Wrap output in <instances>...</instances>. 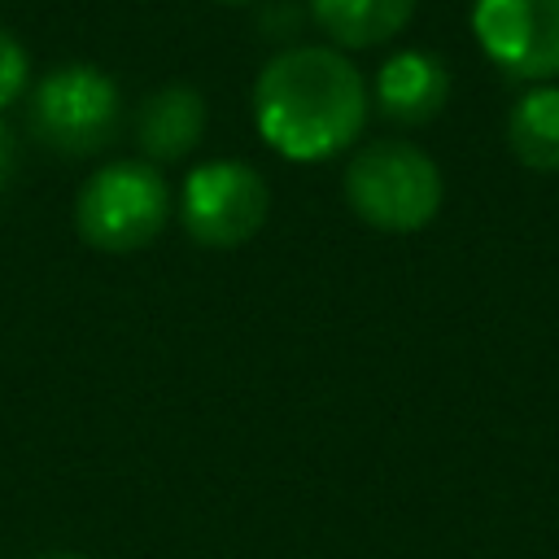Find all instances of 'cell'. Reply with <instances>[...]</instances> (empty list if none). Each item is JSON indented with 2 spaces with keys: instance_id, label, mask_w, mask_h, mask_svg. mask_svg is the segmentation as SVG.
Listing matches in <instances>:
<instances>
[{
  "instance_id": "1",
  "label": "cell",
  "mask_w": 559,
  "mask_h": 559,
  "mask_svg": "<svg viewBox=\"0 0 559 559\" xmlns=\"http://www.w3.org/2000/svg\"><path fill=\"white\" fill-rule=\"evenodd\" d=\"M253 122L280 157L328 162L358 140L367 122V83L336 48H280L258 70Z\"/></svg>"
},
{
  "instance_id": "2",
  "label": "cell",
  "mask_w": 559,
  "mask_h": 559,
  "mask_svg": "<svg viewBox=\"0 0 559 559\" xmlns=\"http://www.w3.org/2000/svg\"><path fill=\"white\" fill-rule=\"evenodd\" d=\"M345 201L367 227L411 236L428 227L441 210V170L419 144L376 140L349 157Z\"/></svg>"
},
{
  "instance_id": "3",
  "label": "cell",
  "mask_w": 559,
  "mask_h": 559,
  "mask_svg": "<svg viewBox=\"0 0 559 559\" xmlns=\"http://www.w3.org/2000/svg\"><path fill=\"white\" fill-rule=\"evenodd\" d=\"M170 223V183L144 157H118L87 175L74 197V227L100 253H131Z\"/></svg>"
},
{
  "instance_id": "4",
  "label": "cell",
  "mask_w": 559,
  "mask_h": 559,
  "mask_svg": "<svg viewBox=\"0 0 559 559\" xmlns=\"http://www.w3.org/2000/svg\"><path fill=\"white\" fill-rule=\"evenodd\" d=\"M26 122L44 148L61 157H92L118 135V122H122L118 83L105 70L83 61L57 66L35 83Z\"/></svg>"
},
{
  "instance_id": "5",
  "label": "cell",
  "mask_w": 559,
  "mask_h": 559,
  "mask_svg": "<svg viewBox=\"0 0 559 559\" xmlns=\"http://www.w3.org/2000/svg\"><path fill=\"white\" fill-rule=\"evenodd\" d=\"M266 179L245 162H201L188 170L179 192V223L205 249H236L266 223Z\"/></svg>"
},
{
  "instance_id": "6",
  "label": "cell",
  "mask_w": 559,
  "mask_h": 559,
  "mask_svg": "<svg viewBox=\"0 0 559 559\" xmlns=\"http://www.w3.org/2000/svg\"><path fill=\"white\" fill-rule=\"evenodd\" d=\"M472 35L520 83L559 74V0H472Z\"/></svg>"
},
{
  "instance_id": "7",
  "label": "cell",
  "mask_w": 559,
  "mask_h": 559,
  "mask_svg": "<svg viewBox=\"0 0 559 559\" xmlns=\"http://www.w3.org/2000/svg\"><path fill=\"white\" fill-rule=\"evenodd\" d=\"M450 100V70L424 48H402L376 70V109L397 127L432 122Z\"/></svg>"
},
{
  "instance_id": "8",
  "label": "cell",
  "mask_w": 559,
  "mask_h": 559,
  "mask_svg": "<svg viewBox=\"0 0 559 559\" xmlns=\"http://www.w3.org/2000/svg\"><path fill=\"white\" fill-rule=\"evenodd\" d=\"M205 135V96L192 83H162L135 109V140L144 162H183Z\"/></svg>"
},
{
  "instance_id": "9",
  "label": "cell",
  "mask_w": 559,
  "mask_h": 559,
  "mask_svg": "<svg viewBox=\"0 0 559 559\" xmlns=\"http://www.w3.org/2000/svg\"><path fill=\"white\" fill-rule=\"evenodd\" d=\"M314 22L341 48L389 44L415 13V0H310Z\"/></svg>"
},
{
  "instance_id": "10",
  "label": "cell",
  "mask_w": 559,
  "mask_h": 559,
  "mask_svg": "<svg viewBox=\"0 0 559 559\" xmlns=\"http://www.w3.org/2000/svg\"><path fill=\"white\" fill-rule=\"evenodd\" d=\"M507 144L528 170H559V87H528L507 114Z\"/></svg>"
},
{
  "instance_id": "11",
  "label": "cell",
  "mask_w": 559,
  "mask_h": 559,
  "mask_svg": "<svg viewBox=\"0 0 559 559\" xmlns=\"http://www.w3.org/2000/svg\"><path fill=\"white\" fill-rule=\"evenodd\" d=\"M31 83V61H26V48L0 26V109L13 105Z\"/></svg>"
},
{
  "instance_id": "12",
  "label": "cell",
  "mask_w": 559,
  "mask_h": 559,
  "mask_svg": "<svg viewBox=\"0 0 559 559\" xmlns=\"http://www.w3.org/2000/svg\"><path fill=\"white\" fill-rule=\"evenodd\" d=\"M13 166H17V144H13V131L0 122V192L9 188V179H13Z\"/></svg>"
},
{
  "instance_id": "13",
  "label": "cell",
  "mask_w": 559,
  "mask_h": 559,
  "mask_svg": "<svg viewBox=\"0 0 559 559\" xmlns=\"http://www.w3.org/2000/svg\"><path fill=\"white\" fill-rule=\"evenodd\" d=\"M48 559H79V555H48Z\"/></svg>"
},
{
  "instance_id": "14",
  "label": "cell",
  "mask_w": 559,
  "mask_h": 559,
  "mask_svg": "<svg viewBox=\"0 0 559 559\" xmlns=\"http://www.w3.org/2000/svg\"><path fill=\"white\" fill-rule=\"evenodd\" d=\"M223 4H245V0H223Z\"/></svg>"
}]
</instances>
